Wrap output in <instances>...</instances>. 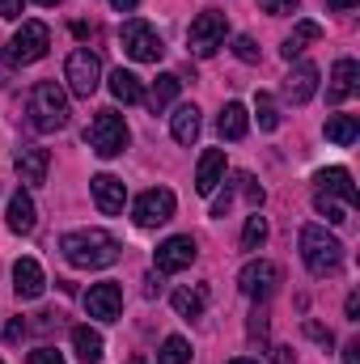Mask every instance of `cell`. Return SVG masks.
<instances>
[{
    "mask_svg": "<svg viewBox=\"0 0 360 364\" xmlns=\"http://www.w3.org/2000/svg\"><path fill=\"white\" fill-rule=\"evenodd\" d=\"M60 250L73 267H85V272H102L119 259V242L106 229H73L60 237Z\"/></svg>",
    "mask_w": 360,
    "mask_h": 364,
    "instance_id": "cell-1",
    "label": "cell"
},
{
    "mask_svg": "<svg viewBox=\"0 0 360 364\" xmlns=\"http://www.w3.org/2000/svg\"><path fill=\"white\" fill-rule=\"evenodd\" d=\"M26 110H30V127L34 132H60V127H68V97H64V90L55 81H38L30 90Z\"/></svg>",
    "mask_w": 360,
    "mask_h": 364,
    "instance_id": "cell-2",
    "label": "cell"
},
{
    "mask_svg": "<svg viewBox=\"0 0 360 364\" xmlns=\"http://www.w3.org/2000/svg\"><path fill=\"white\" fill-rule=\"evenodd\" d=\"M301 259H305V267L314 275H335L344 267V246L322 225H305L301 229Z\"/></svg>",
    "mask_w": 360,
    "mask_h": 364,
    "instance_id": "cell-3",
    "label": "cell"
},
{
    "mask_svg": "<svg viewBox=\"0 0 360 364\" xmlns=\"http://www.w3.org/2000/svg\"><path fill=\"white\" fill-rule=\"evenodd\" d=\"M85 140H90V149L97 157H119V153L127 149V123H123V114L97 110L93 123H90V132H85Z\"/></svg>",
    "mask_w": 360,
    "mask_h": 364,
    "instance_id": "cell-4",
    "label": "cell"
},
{
    "mask_svg": "<svg viewBox=\"0 0 360 364\" xmlns=\"http://www.w3.org/2000/svg\"><path fill=\"white\" fill-rule=\"evenodd\" d=\"M225 34H229V17L216 13V9H208V13H199V17L191 21L186 43H191V51H195L199 60H208V55H216V51L225 47Z\"/></svg>",
    "mask_w": 360,
    "mask_h": 364,
    "instance_id": "cell-5",
    "label": "cell"
},
{
    "mask_svg": "<svg viewBox=\"0 0 360 364\" xmlns=\"http://www.w3.org/2000/svg\"><path fill=\"white\" fill-rule=\"evenodd\" d=\"M119 43H123V51H127L136 64H157V60L166 55V43H162V34H157L149 21H127L123 34H119Z\"/></svg>",
    "mask_w": 360,
    "mask_h": 364,
    "instance_id": "cell-6",
    "label": "cell"
},
{
    "mask_svg": "<svg viewBox=\"0 0 360 364\" xmlns=\"http://www.w3.org/2000/svg\"><path fill=\"white\" fill-rule=\"evenodd\" d=\"M64 81H68V90L77 93V97H93L97 93V85H102V64H97V55H93L90 47H81V51L68 55Z\"/></svg>",
    "mask_w": 360,
    "mask_h": 364,
    "instance_id": "cell-7",
    "label": "cell"
},
{
    "mask_svg": "<svg viewBox=\"0 0 360 364\" xmlns=\"http://www.w3.org/2000/svg\"><path fill=\"white\" fill-rule=\"evenodd\" d=\"M47 47H51V30L43 21H21V30L9 43V60L13 64H38L47 55Z\"/></svg>",
    "mask_w": 360,
    "mask_h": 364,
    "instance_id": "cell-8",
    "label": "cell"
},
{
    "mask_svg": "<svg viewBox=\"0 0 360 364\" xmlns=\"http://www.w3.org/2000/svg\"><path fill=\"white\" fill-rule=\"evenodd\" d=\"M174 208H179V199H174L170 186H149V191L136 199L132 216H136L140 229H157V225H166V220L174 216Z\"/></svg>",
    "mask_w": 360,
    "mask_h": 364,
    "instance_id": "cell-9",
    "label": "cell"
},
{
    "mask_svg": "<svg viewBox=\"0 0 360 364\" xmlns=\"http://www.w3.org/2000/svg\"><path fill=\"white\" fill-rule=\"evenodd\" d=\"M284 284V275H280V267L275 263H268V259H255V263H246L242 267V275H238V288H242V296H250V301H268L271 292Z\"/></svg>",
    "mask_w": 360,
    "mask_h": 364,
    "instance_id": "cell-10",
    "label": "cell"
},
{
    "mask_svg": "<svg viewBox=\"0 0 360 364\" xmlns=\"http://www.w3.org/2000/svg\"><path fill=\"white\" fill-rule=\"evenodd\" d=\"M195 255H199V250H195V237H191V233H179V237H166V242L157 246L153 267L162 275H179L195 263Z\"/></svg>",
    "mask_w": 360,
    "mask_h": 364,
    "instance_id": "cell-11",
    "label": "cell"
},
{
    "mask_svg": "<svg viewBox=\"0 0 360 364\" xmlns=\"http://www.w3.org/2000/svg\"><path fill=\"white\" fill-rule=\"evenodd\" d=\"M85 309H90V318H97V322H119V314H123V288L110 284V279L90 284V292H85Z\"/></svg>",
    "mask_w": 360,
    "mask_h": 364,
    "instance_id": "cell-12",
    "label": "cell"
},
{
    "mask_svg": "<svg viewBox=\"0 0 360 364\" xmlns=\"http://www.w3.org/2000/svg\"><path fill=\"white\" fill-rule=\"evenodd\" d=\"M90 191H93V203H97L106 216H119L123 203H127V186H123V178H115V174H97V178H90Z\"/></svg>",
    "mask_w": 360,
    "mask_h": 364,
    "instance_id": "cell-13",
    "label": "cell"
},
{
    "mask_svg": "<svg viewBox=\"0 0 360 364\" xmlns=\"http://www.w3.org/2000/svg\"><path fill=\"white\" fill-rule=\"evenodd\" d=\"M13 161H17L21 182H30V186H43V182H47V170H51V153H47V149H38V144H21Z\"/></svg>",
    "mask_w": 360,
    "mask_h": 364,
    "instance_id": "cell-14",
    "label": "cell"
},
{
    "mask_svg": "<svg viewBox=\"0 0 360 364\" xmlns=\"http://www.w3.org/2000/svg\"><path fill=\"white\" fill-rule=\"evenodd\" d=\"M318 195H331V199H344L348 208H356L360 203V191L352 186V174L348 170H339V166H331V170H318Z\"/></svg>",
    "mask_w": 360,
    "mask_h": 364,
    "instance_id": "cell-15",
    "label": "cell"
},
{
    "mask_svg": "<svg viewBox=\"0 0 360 364\" xmlns=\"http://www.w3.org/2000/svg\"><path fill=\"white\" fill-rule=\"evenodd\" d=\"M43 288H47V275H43V267H38L34 259H17V263H13V292H17L21 301H38Z\"/></svg>",
    "mask_w": 360,
    "mask_h": 364,
    "instance_id": "cell-16",
    "label": "cell"
},
{
    "mask_svg": "<svg viewBox=\"0 0 360 364\" xmlns=\"http://www.w3.org/2000/svg\"><path fill=\"white\" fill-rule=\"evenodd\" d=\"M314 93H318V68H314V64H297V68L284 77V97H288L292 106H305Z\"/></svg>",
    "mask_w": 360,
    "mask_h": 364,
    "instance_id": "cell-17",
    "label": "cell"
},
{
    "mask_svg": "<svg viewBox=\"0 0 360 364\" xmlns=\"http://www.w3.org/2000/svg\"><path fill=\"white\" fill-rule=\"evenodd\" d=\"M356 90H360V64H356V60H335L327 97H331V102H348Z\"/></svg>",
    "mask_w": 360,
    "mask_h": 364,
    "instance_id": "cell-18",
    "label": "cell"
},
{
    "mask_svg": "<svg viewBox=\"0 0 360 364\" xmlns=\"http://www.w3.org/2000/svg\"><path fill=\"white\" fill-rule=\"evenodd\" d=\"M221 178H225V153L221 149H208L199 157V170H195V191L199 195H212L221 186Z\"/></svg>",
    "mask_w": 360,
    "mask_h": 364,
    "instance_id": "cell-19",
    "label": "cell"
},
{
    "mask_svg": "<svg viewBox=\"0 0 360 364\" xmlns=\"http://www.w3.org/2000/svg\"><path fill=\"white\" fill-rule=\"evenodd\" d=\"M216 127H221L225 140H242V136L250 132V114H246V106H242V102H225L221 114H216Z\"/></svg>",
    "mask_w": 360,
    "mask_h": 364,
    "instance_id": "cell-20",
    "label": "cell"
},
{
    "mask_svg": "<svg viewBox=\"0 0 360 364\" xmlns=\"http://www.w3.org/2000/svg\"><path fill=\"white\" fill-rule=\"evenodd\" d=\"M318 38H322V26H318V21H297L280 51H284V60H297V55H301L309 43H318Z\"/></svg>",
    "mask_w": 360,
    "mask_h": 364,
    "instance_id": "cell-21",
    "label": "cell"
},
{
    "mask_svg": "<svg viewBox=\"0 0 360 364\" xmlns=\"http://www.w3.org/2000/svg\"><path fill=\"white\" fill-rule=\"evenodd\" d=\"M34 220H38V216H34V199L17 186V195L9 199V229H13V233H30Z\"/></svg>",
    "mask_w": 360,
    "mask_h": 364,
    "instance_id": "cell-22",
    "label": "cell"
},
{
    "mask_svg": "<svg viewBox=\"0 0 360 364\" xmlns=\"http://www.w3.org/2000/svg\"><path fill=\"white\" fill-rule=\"evenodd\" d=\"M170 132H174V140L179 144H195L199 140V106H179L174 110V119H170Z\"/></svg>",
    "mask_w": 360,
    "mask_h": 364,
    "instance_id": "cell-23",
    "label": "cell"
},
{
    "mask_svg": "<svg viewBox=\"0 0 360 364\" xmlns=\"http://www.w3.org/2000/svg\"><path fill=\"white\" fill-rule=\"evenodd\" d=\"M179 90H182V77H179V73H162V77L153 81L149 97H144V102H149V110H153V114H157V110H166V106L179 97Z\"/></svg>",
    "mask_w": 360,
    "mask_h": 364,
    "instance_id": "cell-24",
    "label": "cell"
},
{
    "mask_svg": "<svg viewBox=\"0 0 360 364\" xmlns=\"http://www.w3.org/2000/svg\"><path fill=\"white\" fill-rule=\"evenodd\" d=\"M110 93H115V102H123V106L144 102L140 77H136V73H127V68H115V73H110Z\"/></svg>",
    "mask_w": 360,
    "mask_h": 364,
    "instance_id": "cell-25",
    "label": "cell"
},
{
    "mask_svg": "<svg viewBox=\"0 0 360 364\" xmlns=\"http://www.w3.org/2000/svg\"><path fill=\"white\" fill-rule=\"evenodd\" d=\"M356 136H360V119L356 114H331V119H327V140H335L339 149L356 144Z\"/></svg>",
    "mask_w": 360,
    "mask_h": 364,
    "instance_id": "cell-26",
    "label": "cell"
},
{
    "mask_svg": "<svg viewBox=\"0 0 360 364\" xmlns=\"http://www.w3.org/2000/svg\"><path fill=\"white\" fill-rule=\"evenodd\" d=\"M73 348L85 364H97L102 360V335L90 331V326H73Z\"/></svg>",
    "mask_w": 360,
    "mask_h": 364,
    "instance_id": "cell-27",
    "label": "cell"
},
{
    "mask_svg": "<svg viewBox=\"0 0 360 364\" xmlns=\"http://www.w3.org/2000/svg\"><path fill=\"white\" fill-rule=\"evenodd\" d=\"M203 305H208V288H179V292H174V309H179V318H199Z\"/></svg>",
    "mask_w": 360,
    "mask_h": 364,
    "instance_id": "cell-28",
    "label": "cell"
},
{
    "mask_svg": "<svg viewBox=\"0 0 360 364\" xmlns=\"http://www.w3.org/2000/svg\"><path fill=\"white\" fill-rule=\"evenodd\" d=\"M157 364H191V343L182 335H170L157 352Z\"/></svg>",
    "mask_w": 360,
    "mask_h": 364,
    "instance_id": "cell-29",
    "label": "cell"
},
{
    "mask_svg": "<svg viewBox=\"0 0 360 364\" xmlns=\"http://www.w3.org/2000/svg\"><path fill=\"white\" fill-rule=\"evenodd\" d=\"M268 242V220L255 212V216H246V229H242V250H259Z\"/></svg>",
    "mask_w": 360,
    "mask_h": 364,
    "instance_id": "cell-30",
    "label": "cell"
},
{
    "mask_svg": "<svg viewBox=\"0 0 360 364\" xmlns=\"http://www.w3.org/2000/svg\"><path fill=\"white\" fill-rule=\"evenodd\" d=\"M255 110H259V127H263V132H275V127H280V110H275L271 93H259V97H255Z\"/></svg>",
    "mask_w": 360,
    "mask_h": 364,
    "instance_id": "cell-31",
    "label": "cell"
},
{
    "mask_svg": "<svg viewBox=\"0 0 360 364\" xmlns=\"http://www.w3.org/2000/svg\"><path fill=\"white\" fill-rule=\"evenodd\" d=\"M314 208H318V212H322L331 225H344V220H348V212H344V208H339L331 195H314Z\"/></svg>",
    "mask_w": 360,
    "mask_h": 364,
    "instance_id": "cell-32",
    "label": "cell"
},
{
    "mask_svg": "<svg viewBox=\"0 0 360 364\" xmlns=\"http://www.w3.org/2000/svg\"><path fill=\"white\" fill-rule=\"evenodd\" d=\"M233 186H238V191H242V195L250 199V208L259 212V203H263V186L250 178V174H238V178H233Z\"/></svg>",
    "mask_w": 360,
    "mask_h": 364,
    "instance_id": "cell-33",
    "label": "cell"
},
{
    "mask_svg": "<svg viewBox=\"0 0 360 364\" xmlns=\"http://www.w3.org/2000/svg\"><path fill=\"white\" fill-rule=\"evenodd\" d=\"M233 55H238L242 64H259V47H255V38H250V34H238V38H233Z\"/></svg>",
    "mask_w": 360,
    "mask_h": 364,
    "instance_id": "cell-34",
    "label": "cell"
},
{
    "mask_svg": "<svg viewBox=\"0 0 360 364\" xmlns=\"http://www.w3.org/2000/svg\"><path fill=\"white\" fill-rule=\"evenodd\" d=\"M259 4H263V13H271V17H288V13L301 9V0H259Z\"/></svg>",
    "mask_w": 360,
    "mask_h": 364,
    "instance_id": "cell-35",
    "label": "cell"
},
{
    "mask_svg": "<svg viewBox=\"0 0 360 364\" xmlns=\"http://www.w3.org/2000/svg\"><path fill=\"white\" fill-rule=\"evenodd\" d=\"M30 364H64V356H60L51 343H43V348H34V352H30Z\"/></svg>",
    "mask_w": 360,
    "mask_h": 364,
    "instance_id": "cell-36",
    "label": "cell"
},
{
    "mask_svg": "<svg viewBox=\"0 0 360 364\" xmlns=\"http://www.w3.org/2000/svg\"><path fill=\"white\" fill-rule=\"evenodd\" d=\"M250 339H268V309L250 314Z\"/></svg>",
    "mask_w": 360,
    "mask_h": 364,
    "instance_id": "cell-37",
    "label": "cell"
},
{
    "mask_svg": "<svg viewBox=\"0 0 360 364\" xmlns=\"http://www.w3.org/2000/svg\"><path fill=\"white\" fill-rule=\"evenodd\" d=\"M305 335H309L314 343H322V348H331V343H335V335H331L327 326H318V322H305Z\"/></svg>",
    "mask_w": 360,
    "mask_h": 364,
    "instance_id": "cell-38",
    "label": "cell"
},
{
    "mask_svg": "<svg viewBox=\"0 0 360 364\" xmlns=\"http://www.w3.org/2000/svg\"><path fill=\"white\" fill-rule=\"evenodd\" d=\"M26 331H30V326H26L21 318H13V322L4 326V343H21V339H26Z\"/></svg>",
    "mask_w": 360,
    "mask_h": 364,
    "instance_id": "cell-39",
    "label": "cell"
},
{
    "mask_svg": "<svg viewBox=\"0 0 360 364\" xmlns=\"http://www.w3.org/2000/svg\"><path fill=\"white\" fill-rule=\"evenodd\" d=\"M0 17H21V0H0Z\"/></svg>",
    "mask_w": 360,
    "mask_h": 364,
    "instance_id": "cell-40",
    "label": "cell"
},
{
    "mask_svg": "<svg viewBox=\"0 0 360 364\" xmlns=\"http://www.w3.org/2000/svg\"><path fill=\"white\" fill-rule=\"evenodd\" d=\"M344 364H360V339H352V343L344 348Z\"/></svg>",
    "mask_w": 360,
    "mask_h": 364,
    "instance_id": "cell-41",
    "label": "cell"
},
{
    "mask_svg": "<svg viewBox=\"0 0 360 364\" xmlns=\"http://www.w3.org/2000/svg\"><path fill=\"white\" fill-rule=\"evenodd\" d=\"M9 81H13V60L0 55V85H9Z\"/></svg>",
    "mask_w": 360,
    "mask_h": 364,
    "instance_id": "cell-42",
    "label": "cell"
},
{
    "mask_svg": "<svg viewBox=\"0 0 360 364\" xmlns=\"http://www.w3.org/2000/svg\"><path fill=\"white\" fill-rule=\"evenodd\" d=\"M360 318V292H352V296H348V322H356Z\"/></svg>",
    "mask_w": 360,
    "mask_h": 364,
    "instance_id": "cell-43",
    "label": "cell"
},
{
    "mask_svg": "<svg viewBox=\"0 0 360 364\" xmlns=\"http://www.w3.org/2000/svg\"><path fill=\"white\" fill-rule=\"evenodd\" d=\"M360 0H327V9H335V13H348V9H356Z\"/></svg>",
    "mask_w": 360,
    "mask_h": 364,
    "instance_id": "cell-44",
    "label": "cell"
},
{
    "mask_svg": "<svg viewBox=\"0 0 360 364\" xmlns=\"http://www.w3.org/2000/svg\"><path fill=\"white\" fill-rule=\"evenodd\" d=\"M110 4H115V9H119V13H132V9H136V4H140V0H110Z\"/></svg>",
    "mask_w": 360,
    "mask_h": 364,
    "instance_id": "cell-45",
    "label": "cell"
},
{
    "mask_svg": "<svg viewBox=\"0 0 360 364\" xmlns=\"http://www.w3.org/2000/svg\"><path fill=\"white\" fill-rule=\"evenodd\" d=\"M34 4H43V9H51V4H60V0H34Z\"/></svg>",
    "mask_w": 360,
    "mask_h": 364,
    "instance_id": "cell-46",
    "label": "cell"
},
{
    "mask_svg": "<svg viewBox=\"0 0 360 364\" xmlns=\"http://www.w3.org/2000/svg\"><path fill=\"white\" fill-rule=\"evenodd\" d=\"M229 364H259V360H229Z\"/></svg>",
    "mask_w": 360,
    "mask_h": 364,
    "instance_id": "cell-47",
    "label": "cell"
},
{
    "mask_svg": "<svg viewBox=\"0 0 360 364\" xmlns=\"http://www.w3.org/2000/svg\"><path fill=\"white\" fill-rule=\"evenodd\" d=\"M127 364H144V360H140V356H132V360H127Z\"/></svg>",
    "mask_w": 360,
    "mask_h": 364,
    "instance_id": "cell-48",
    "label": "cell"
}]
</instances>
